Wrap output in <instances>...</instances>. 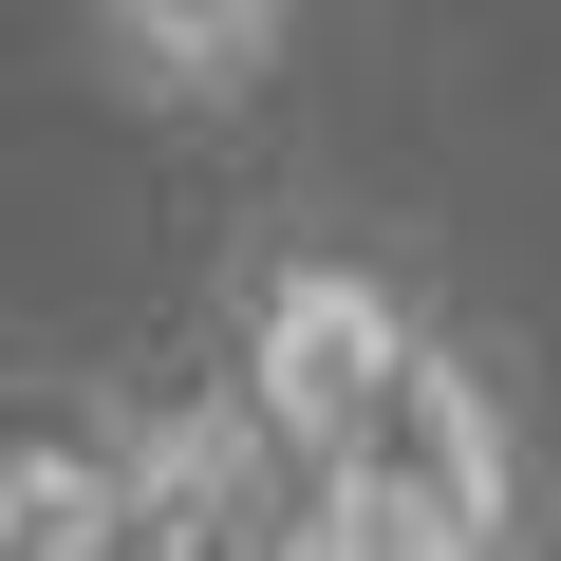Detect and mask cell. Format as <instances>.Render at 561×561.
Wrapping results in <instances>:
<instances>
[{"instance_id":"obj_1","label":"cell","mask_w":561,"mask_h":561,"mask_svg":"<svg viewBox=\"0 0 561 561\" xmlns=\"http://www.w3.org/2000/svg\"><path fill=\"white\" fill-rule=\"evenodd\" d=\"M412 356H431V337H412V319L375 300L356 262H280V280H262V412H280V449H319V468H356Z\"/></svg>"},{"instance_id":"obj_2","label":"cell","mask_w":561,"mask_h":561,"mask_svg":"<svg viewBox=\"0 0 561 561\" xmlns=\"http://www.w3.org/2000/svg\"><path fill=\"white\" fill-rule=\"evenodd\" d=\"M356 468H375V486H412L468 561H505V542H524V449H505V412H486V375H468V356H412Z\"/></svg>"},{"instance_id":"obj_3","label":"cell","mask_w":561,"mask_h":561,"mask_svg":"<svg viewBox=\"0 0 561 561\" xmlns=\"http://www.w3.org/2000/svg\"><path fill=\"white\" fill-rule=\"evenodd\" d=\"M94 38L131 94H243L280 57V0H94Z\"/></svg>"},{"instance_id":"obj_4","label":"cell","mask_w":561,"mask_h":561,"mask_svg":"<svg viewBox=\"0 0 561 561\" xmlns=\"http://www.w3.org/2000/svg\"><path fill=\"white\" fill-rule=\"evenodd\" d=\"M300 561H468L412 486H375V468H319V524H300Z\"/></svg>"}]
</instances>
